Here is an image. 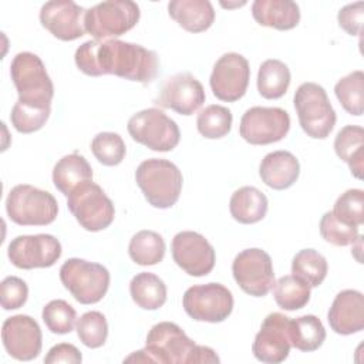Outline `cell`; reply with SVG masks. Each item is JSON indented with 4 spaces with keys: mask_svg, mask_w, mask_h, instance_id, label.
<instances>
[{
    "mask_svg": "<svg viewBox=\"0 0 364 364\" xmlns=\"http://www.w3.org/2000/svg\"><path fill=\"white\" fill-rule=\"evenodd\" d=\"M74 60L87 75L112 74L142 84L151 82L159 68L155 51L117 38L85 41L75 50Z\"/></svg>",
    "mask_w": 364,
    "mask_h": 364,
    "instance_id": "6da1fadb",
    "label": "cell"
},
{
    "mask_svg": "<svg viewBox=\"0 0 364 364\" xmlns=\"http://www.w3.org/2000/svg\"><path fill=\"white\" fill-rule=\"evenodd\" d=\"M220 358L206 346L195 344L185 331L172 321H161L148 331L145 348L128 355L124 363L199 364L219 363Z\"/></svg>",
    "mask_w": 364,
    "mask_h": 364,
    "instance_id": "7a4b0ae2",
    "label": "cell"
},
{
    "mask_svg": "<svg viewBox=\"0 0 364 364\" xmlns=\"http://www.w3.org/2000/svg\"><path fill=\"white\" fill-rule=\"evenodd\" d=\"M135 181L148 203L158 209H168L178 202L183 182L179 168L161 158L142 161L135 171Z\"/></svg>",
    "mask_w": 364,
    "mask_h": 364,
    "instance_id": "3957f363",
    "label": "cell"
},
{
    "mask_svg": "<svg viewBox=\"0 0 364 364\" xmlns=\"http://www.w3.org/2000/svg\"><path fill=\"white\" fill-rule=\"evenodd\" d=\"M10 75L18 94V102L40 108H51L54 85L41 58L30 51L14 55Z\"/></svg>",
    "mask_w": 364,
    "mask_h": 364,
    "instance_id": "277c9868",
    "label": "cell"
},
{
    "mask_svg": "<svg viewBox=\"0 0 364 364\" xmlns=\"http://www.w3.org/2000/svg\"><path fill=\"white\" fill-rule=\"evenodd\" d=\"M6 210L11 222L20 226H44L55 220L58 203L50 192L21 183L9 192Z\"/></svg>",
    "mask_w": 364,
    "mask_h": 364,
    "instance_id": "5b68a950",
    "label": "cell"
},
{
    "mask_svg": "<svg viewBox=\"0 0 364 364\" xmlns=\"http://www.w3.org/2000/svg\"><path fill=\"white\" fill-rule=\"evenodd\" d=\"M294 108L301 129L314 139H324L336 125V111L326 90L316 82H303L294 92Z\"/></svg>",
    "mask_w": 364,
    "mask_h": 364,
    "instance_id": "8992f818",
    "label": "cell"
},
{
    "mask_svg": "<svg viewBox=\"0 0 364 364\" xmlns=\"http://www.w3.org/2000/svg\"><path fill=\"white\" fill-rule=\"evenodd\" d=\"M109 272L105 266L73 257L60 267V280L81 304L98 303L108 291Z\"/></svg>",
    "mask_w": 364,
    "mask_h": 364,
    "instance_id": "52a82bcc",
    "label": "cell"
},
{
    "mask_svg": "<svg viewBox=\"0 0 364 364\" xmlns=\"http://www.w3.org/2000/svg\"><path fill=\"white\" fill-rule=\"evenodd\" d=\"M139 16L135 1L107 0L85 10L84 28L95 40L119 37L136 26Z\"/></svg>",
    "mask_w": 364,
    "mask_h": 364,
    "instance_id": "ba28073f",
    "label": "cell"
},
{
    "mask_svg": "<svg viewBox=\"0 0 364 364\" xmlns=\"http://www.w3.org/2000/svg\"><path fill=\"white\" fill-rule=\"evenodd\" d=\"M67 206L77 222L88 232L107 229L115 216L112 200L92 181L75 188L67 196Z\"/></svg>",
    "mask_w": 364,
    "mask_h": 364,
    "instance_id": "9c48e42d",
    "label": "cell"
},
{
    "mask_svg": "<svg viewBox=\"0 0 364 364\" xmlns=\"http://www.w3.org/2000/svg\"><path fill=\"white\" fill-rule=\"evenodd\" d=\"M131 138L156 152L172 151L181 139V132L173 119L159 108H146L128 119Z\"/></svg>",
    "mask_w": 364,
    "mask_h": 364,
    "instance_id": "30bf717a",
    "label": "cell"
},
{
    "mask_svg": "<svg viewBox=\"0 0 364 364\" xmlns=\"http://www.w3.org/2000/svg\"><path fill=\"white\" fill-rule=\"evenodd\" d=\"M182 306L186 314L196 321L220 323L233 310V296L220 283L196 284L183 293Z\"/></svg>",
    "mask_w": 364,
    "mask_h": 364,
    "instance_id": "8fae6325",
    "label": "cell"
},
{
    "mask_svg": "<svg viewBox=\"0 0 364 364\" xmlns=\"http://www.w3.org/2000/svg\"><path fill=\"white\" fill-rule=\"evenodd\" d=\"M290 129L289 112L279 107H252L240 119V136L252 145L282 141Z\"/></svg>",
    "mask_w": 364,
    "mask_h": 364,
    "instance_id": "7c38bea8",
    "label": "cell"
},
{
    "mask_svg": "<svg viewBox=\"0 0 364 364\" xmlns=\"http://www.w3.org/2000/svg\"><path fill=\"white\" fill-rule=\"evenodd\" d=\"M232 273L239 287L255 297L266 296L274 284V272L270 256L257 247L245 249L236 255Z\"/></svg>",
    "mask_w": 364,
    "mask_h": 364,
    "instance_id": "4fadbf2b",
    "label": "cell"
},
{
    "mask_svg": "<svg viewBox=\"0 0 364 364\" xmlns=\"http://www.w3.org/2000/svg\"><path fill=\"white\" fill-rule=\"evenodd\" d=\"M7 256L18 269L51 267L61 257V243L47 233L21 235L9 243Z\"/></svg>",
    "mask_w": 364,
    "mask_h": 364,
    "instance_id": "5bb4252c",
    "label": "cell"
},
{
    "mask_svg": "<svg viewBox=\"0 0 364 364\" xmlns=\"http://www.w3.org/2000/svg\"><path fill=\"white\" fill-rule=\"evenodd\" d=\"M249 80L250 67L247 60L239 53H226L215 63L209 84L218 100L235 102L246 94Z\"/></svg>",
    "mask_w": 364,
    "mask_h": 364,
    "instance_id": "9a60e30c",
    "label": "cell"
},
{
    "mask_svg": "<svg viewBox=\"0 0 364 364\" xmlns=\"http://www.w3.org/2000/svg\"><path fill=\"white\" fill-rule=\"evenodd\" d=\"M171 250L173 262L191 276H206L215 267V249L198 232L183 230L176 233Z\"/></svg>",
    "mask_w": 364,
    "mask_h": 364,
    "instance_id": "2e32d148",
    "label": "cell"
},
{
    "mask_svg": "<svg viewBox=\"0 0 364 364\" xmlns=\"http://www.w3.org/2000/svg\"><path fill=\"white\" fill-rule=\"evenodd\" d=\"M1 340L9 355L20 361H30L41 353V328L27 314H16L6 318L1 327Z\"/></svg>",
    "mask_w": 364,
    "mask_h": 364,
    "instance_id": "e0dca14e",
    "label": "cell"
},
{
    "mask_svg": "<svg viewBox=\"0 0 364 364\" xmlns=\"http://www.w3.org/2000/svg\"><path fill=\"white\" fill-rule=\"evenodd\" d=\"M205 98V90L199 80L189 73H178L164 81L155 104L181 115H192L202 107Z\"/></svg>",
    "mask_w": 364,
    "mask_h": 364,
    "instance_id": "ac0fdd59",
    "label": "cell"
},
{
    "mask_svg": "<svg viewBox=\"0 0 364 364\" xmlns=\"http://www.w3.org/2000/svg\"><path fill=\"white\" fill-rule=\"evenodd\" d=\"M289 323L290 317L282 313H270L264 317L252 344V353L259 361L277 364L287 358L291 347Z\"/></svg>",
    "mask_w": 364,
    "mask_h": 364,
    "instance_id": "d6986e66",
    "label": "cell"
},
{
    "mask_svg": "<svg viewBox=\"0 0 364 364\" xmlns=\"http://www.w3.org/2000/svg\"><path fill=\"white\" fill-rule=\"evenodd\" d=\"M85 10L71 0H51L43 4L40 21L55 38L73 41L84 36Z\"/></svg>",
    "mask_w": 364,
    "mask_h": 364,
    "instance_id": "ffe728a7",
    "label": "cell"
},
{
    "mask_svg": "<svg viewBox=\"0 0 364 364\" xmlns=\"http://www.w3.org/2000/svg\"><path fill=\"white\" fill-rule=\"evenodd\" d=\"M331 330L341 336H350L364 328V296L358 290L340 291L327 313Z\"/></svg>",
    "mask_w": 364,
    "mask_h": 364,
    "instance_id": "44dd1931",
    "label": "cell"
},
{
    "mask_svg": "<svg viewBox=\"0 0 364 364\" xmlns=\"http://www.w3.org/2000/svg\"><path fill=\"white\" fill-rule=\"evenodd\" d=\"M300 164L289 151H274L267 154L259 166L262 182L276 191L290 188L299 178Z\"/></svg>",
    "mask_w": 364,
    "mask_h": 364,
    "instance_id": "7402d4cb",
    "label": "cell"
},
{
    "mask_svg": "<svg viewBox=\"0 0 364 364\" xmlns=\"http://www.w3.org/2000/svg\"><path fill=\"white\" fill-rule=\"evenodd\" d=\"M252 16L260 26L291 30L300 21V9L291 0H256L252 4Z\"/></svg>",
    "mask_w": 364,
    "mask_h": 364,
    "instance_id": "603a6c76",
    "label": "cell"
},
{
    "mask_svg": "<svg viewBox=\"0 0 364 364\" xmlns=\"http://www.w3.org/2000/svg\"><path fill=\"white\" fill-rule=\"evenodd\" d=\"M168 13L183 30L200 33L208 30L215 20V10L208 0H172Z\"/></svg>",
    "mask_w": 364,
    "mask_h": 364,
    "instance_id": "cb8c5ba5",
    "label": "cell"
},
{
    "mask_svg": "<svg viewBox=\"0 0 364 364\" xmlns=\"http://www.w3.org/2000/svg\"><path fill=\"white\" fill-rule=\"evenodd\" d=\"M88 181H92V168L88 161L77 152L63 156L54 165L53 182L64 196H68L75 188Z\"/></svg>",
    "mask_w": 364,
    "mask_h": 364,
    "instance_id": "d4e9b609",
    "label": "cell"
},
{
    "mask_svg": "<svg viewBox=\"0 0 364 364\" xmlns=\"http://www.w3.org/2000/svg\"><path fill=\"white\" fill-rule=\"evenodd\" d=\"M267 198L255 186H242L233 192L229 200L232 218L243 225L260 222L267 213Z\"/></svg>",
    "mask_w": 364,
    "mask_h": 364,
    "instance_id": "484cf974",
    "label": "cell"
},
{
    "mask_svg": "<svg viewBox=\"0 0 364 364\" xmlns=\"http://www.w3.org/2000/svg\"><path fill=\"white\" fill-rule=\"evenodd\" d=\"M334 151L348 165L351 173L361 179L364 169V129L360 125L343 127L336 135Z\"/></svg>",
    "mask_w": 364,
    "mask_h": 364,
    "instance_id": "4316f807",
    "label": "cell"
},
{
    "mask_svg": "<svg viewBox=\"0 0 364 364\" xmlns=\"http://www.w3.org/2000/svg\"><path fill=\"white\" fill-rule=\"evenodd\" d=\"M129 293L134 303L144 310H158L166 301V284L149 272H142L132 277Z\"/></svg>",
    "mask_w": 364,
    "mask_h": 364,
    "instance_id": "83f0119b",
    "label": "cell"
},
{
    "mask_svg": "<svg viewBox=\"0 0 364 364\" xmlns=\"http://www.w3.org/2000/svg\"><path fill=\"white\" fill-rule=\"evenodd\" d=\"M289 336L294 348L310 353L321 347L326 340V330L318 317L314 314H306L290 318Z\"/></svg>",
    "mask_w": 364,
    "mask_h": 364,
    "instance_id": "f1b7e54d",
    "label": "cell"
},
{
    "mask_svg": "<svg viewBox=\"0 0 364 364\" xmlns=\"http://www.w3.org/2000/svg\"><path fill=\"white\" fill-rule=\"evenodd\" d=\"M289 67L276 58L262 63L257 73V91L266 100L282 98L290 85Z\"/></svg>",
    "mask_w": 364,
    "mask_h": 364,
    "instance_id": "f546056e",
    "label": "cell"
},
{
    "mask_svg": "<svg viewBox=\"0 0 364 364\" xmlns=\"http://www.w3.org/2000/svg\"><path fill=\"white\" fill-rule=\"evenodd\" d=\"M128 253L136 264L154 266L162 262L165 256V242L154 230H139L131 237Z\"/></svg>",
    "mask_w": 364,
    "mask_h": 364,
    "instance_id": "4dcf8cb0",
    "label": "cell"
},
{
    "mask_svg": "<svg viewBox=\"0 0 364 364\" xmlns=\"http://www.w3.org/2000/svg\"><path fill=\"white\" fill-rule=\"evenodd\" d=\"M273 296L280 309L299 310L310 300V286L294 274H287L274 282Z\"/></svg>",
    "mask_w": 364,
    "mask_h": 364,
    "instance_id": "1f68e13d",
    "label": "cell"
},
{
    "mask_svg": "<svg viewBox=\"0 0 364 364\" xmlns=\"http://www.w3.org/2000/svg\"><path fill=\"white\" fill-rule=\"evenodd\" d=\"M327 260L314 249H303L291 262V273L306 282L310 287H318L327 276Z\"/></svg>",
    "mask_w": 364,
    "mask_h": 364,
    "instance_id": "d6a6232c",
    "label": "cell"
},
{
    "mask_svg": "<svg viewBox=\"0 0 364 364\" xmlns=\"http://www.w3.org/2000/svg\"><path fill=\"white\" fill-rule=\"evenodd\" d=\"M334 94L348 114L361 115L364 111V73L355 70L338 80Z\"/></svg>",
    "mask_w": 364,
    "mask_h": 364,
    "instance_id": "836d02e7",
    "label": "cell"
},
{
    "mask_svg": "<svg viewBox=\"0 0 364 364\" xmlns=\"http://www.w3.org/2000/svg\"><path fill=\"white\" fill-rule=\"evenodd\" d=\"M232 112L223 105L212 104L205 107L196 119V128L199 134L208 139H219L230 132Z\"/></svg>",
    "mask_w": 364,
    "mask_h": 364,
    "instance_id": "e575fe53",
    "label": "cell"
},
{
    "mask_svg": "<svg viewBox=\"0 0 364 364\" xmlns=\"http://www.w3.org/2000/svg\"><path fill=\"white\" fill-rule=\"evenodd\" d=\"M91 151L95 159L105 166L119 165L127 154L125 142L117 132L97 134L91 141Z\"/></svg>",
    "mask_w": 364,
    "mask_h": 364,
    "instance_id": "d590c367",
    "label": "cell"
},
{
    "mask_svg": "<svg viewBox=\"0 0 364 364\" xmlns=\"http://www.w3.org/2000/svg\"><path fill=\"white\" fill-rule=\"evenodd\" d=\"M77 336L80 341L90 348L104 346L108 337L107 318L100 311H87L77 321Z\"/></svg>",
    "mask_w": 364,
    "mask_h": 364,
    "instance_id": "8d00e7d4",
    "label": "cell"
},
{
    "mask_svg": "<svg viewBox=\"0 0 364 364\" xmlns=\"http://www.w3.org/2000/svg\"><path fill=\"white\" fill-rule=\"evenodd\" d=\"M77 313L65 300H51L43 307V321L54 334H67L73 331Z\"/></svg>",
    "mask_w": 364,
    "mask_h": 364,
    "instance_id": "74e56055",
    "label": "cell"
},
{
    "mask_svg": "<svg viewBox=\"0 0 364 364\" xmlns=\"http://www.w3.org/2000/svg\"><path fill=\"white\" fill-rule=\"evenodd\" d=\"M331 212L343 223L361 226L364 222V192L361 189L346 191L337 198Z\"/></svg>",
    "mask_w": 364,
    "mask_h": 364,
    "instance_id": "f35d334b",
    "label": "cell"
},
{
    "mask_svg": "<svg viewBox=\"0 0 364 364\" xmlns=\"http://www.w3.org/2000/svg\"><path fill=\"white\" fill-rule=\"evenodd\" d=\"M50 112L51 108L26 105L17 101L11 109L10 119L16 131L21 134H31L43 128L50 117Z\"/></svg>",
    "mask_w": 364,
    "mask_h": 364,
    "instance_id": "ab89813d",
    "label": "cell"
},
{
    "mask_svg": "<svg viewBox=\"0 0 364 364\" xmlns=\"http://www.w3.org/2000/svg\"><path fill=\"white\" fill-rule=\"evenodd\" d=\"M320 235L326 242L336 246L354 245L360 236L357 226L343 223L331 210L326 212L320 219Z\"/></svg>",
    "mask_w": 364,
    "mask_h": 364,
    "instance_id": "60d3db41",
    "label": "cell"
},
{
    "mask_svg": "<svg viewBox=\"0 0 364 364\" xmlns=\"http://www.w3.org/2000/svg\"><path fill=\"white\" fill-rule=\"evenodd\" d=\"M28 297L26 282L16 276H7L0 284V303L4 310H17L24 306Z\"/></svg>",
    "mask_w": 364,
    "mask_h": 364,
    "instance_id": "b9f144b4",
    "label": "cell"
},
{
    "mask_svg": "<svg viewBox=\"0 0 364 364\" xmlns=\"http://www.w3.org/2000/svg\"><path fill=\"white\" fill-rule=\"evenodd\" d=\"M338 26L350 36H358L363 28V20H364V3H350L340 9L337 14Z\"/></svg>",
    "mask_w": 364,
    "mask_h": 364,
    "instance_id": "7bdbcfd3",
    "label": "cell"
},
{
    "mask_svg": "<svg viewBox=\"0 0 364 364\" xmlns=\"http://www.w3.org/2000/svg\"><path fill=\"white\" fill-rule=\"evenodd\" d=\"M82 361V355L80 350L70 344V343H60L51 347L44 357L46 364H55V363H70V364H78Z\"/></svg>",
    "mask_w": 364,
    "mask_h": 364,
    "instance_id": "ee69618b",
    "label": "cell"
},
{
    "mask_svg": "<svg viewBox=\"0 0 364 364\" xmlns=\"http://www.w3.org/2000/svg\"><path fill=\"white\" fill-rule=\"evenodd\" d=\"M245 4V1L243 3H240V4H236V6H243ZM222 6H226V7H232L233 4H222Z\"/></svg>",
    "mask_w": 364,
    "mask_h": 364,
    "instance_id": "f6af8a7d",
    "label": "cell"
}]
</instances>
